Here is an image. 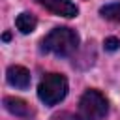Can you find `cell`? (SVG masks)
<instances>
[{"label":"cell","instance_id":"obj_1","mask_svg":"<svg viewBox=\"0 0 120 120\" xmlns=\"http://www.w3.org/2000/svg\"><path fill=\"white\" fill-rule=\"evenodd\" d=\"M77 47H79V34L68 26L52 28L41 39V49L56 56H69L77 51Z\"/></svg>","mask_w":120,"mask_h":120},{"label":"cell","instance_id":"obj_2","mask_svg":"<svg viewBox=\"0 0 120 120\" xmlns=\"http://www.w3.org/2000/svg\"><path fill=\"white\" fill-rule=\"evenodd\" d=\"M109 112V101L107 98L94 88H88L77 107V120H103Z\"/></svg>","mask_w":120,"mask_h":120},{"label":"cell","instance_id":"obj_3","mask_svg":"<svg viewBox=\"0 0 120 120\" xmlns=\"http://www.w3.org/2000/svg\"><path fill=\"white\" fill-rule=\"evenodd\" d=\"M68 94V79L62 75V73H47L41 81H39V86H38V98L52 107L56 103H60Z\"/></svg>","mask_w":120,"mask_h":120},{"label":"cell","instance_id":"obj_4","mask_svg":"<svg viewBox=\"0 0 120 120\" xmlns=\"http://www.w3.org/2000/svg\"><path fill=\"white\" fill-rule=\"evenodd\" d=\"M41 8L49 9L51 13L54 15H60V17H68V19H73L77 17L79 13V8L71 2V0H36Z\"/></svg>","mask_w":120,"mask_h":120},{"label":"cell","instance_id":"obj_5","mask_svg":"<svg viewBox=\"0 0 120 120\" xmlns=\"http://www.w3.org/2000/svg\"><path fill=\"white\" fill-rule=\"evenodd\" d=\"M6 79H8V82L11 86L21 88V90L28 88L30 86V81H32L30 71L26 68H22V66H9L8 71H6Z\"/></svg>","mask_w":120,"mask_h":120},{"label":"cell","instance_id":"obj_6","mask_svg":"<svg viewBox=\"0 0 120 120\" xmlns=\"http://www.w3.org/2000/svg\"><path fill=\"white\" fill-rule=\"evenodd\" d=\"M4 107L8 112H11L15 116H28L32 112L30 105L21 98H4Z\"/></svg>","mask_w":120,"mask_h":120},{"label":"cell","instance_id":"obj_7","mask_svg":"<svg viewBox=\"0 0 120 120\" xmlns=\"http://www.w3.org/2000/svg\"><path fill=\"white\" fill-rule=\"evenodd\" d=\"M15 26H17V30H19L21 34H32V32L36 30V26H38V19H36L32 13L22 11L21 15H17Z\"/></svg>","mask_w":120,"mask_h":120},{"label":"cell","instance_id":"obj_8","mask_svg":"<svg viewBox=\"0 0 120 120\" xmlns=\"http://www.w3.org/2000/svg\"><path fill=\"white\" fill-rule=\"evenodd\" d=\"M101 17L107 19V21H112V22H120V2H112V4H107L99 9Z\"/></svg>","mask_w":120,"mask_h":120},{"label":"cell","instance_id":"obj_9","mask_svg":"<svg viewBox=\"0 0 120 120\" xmlns=\"http://www.w3.org/2000/svg\"><path fill=\"white\" fill-rule=\"evenodd\" d=\"M103 45H105L107 51H116V49L120 47V39H118V38H107V39L103 41Z\"/></svg>","mask_w":120,"mask_h":120}]
</instances>
